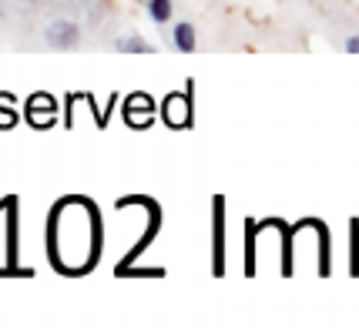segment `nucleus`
Wrapping results in <instances>:
<instances>
[{
    "label": "nucleus",
    "mask_w": 359,
    "mask_h": 335,
    "mask_svg": "<svg viewBox=\"0 0 359 335\" xmlns=\"http://www.w3.org/2000/svg\"><path fill=\"white\" fill-rule=\"evenodd\" d=\"M346 50H349V54H359V37H349V41H346Z\"/></svg>",
    "instance_id": "nucleus-5"
},
{
    "label": "nucleus",
    "mask_w": 359,
    "mask_h": 335,
    "mask_svg": "<svg viewBox=\"0 0 359 335\" xmlns=\"http://www.w3.org/2000/svg\"><path fill=\"white\" fill-rule=\"evenodd\" d=\"M114 48L121 50V54H148V44H144V41H141L138 34H131V37H121V41H118V44H114Z\"/></svg>",
    "instance_id": "nucleus-4"
},
{
    "label": "nucleus",
    "mask_w": 359,
    "mask_h": 335,
    "mask_svg": "<svg viewBox=\"0 0 359 335\" xmlns=\"http://www.w3.org/2000/svg\"><path fill=\"white\" fill-rule=\"evenodd\" d=\"M195 27L191 24H175V34H172V48L178 50V54H191L195 50Z\"/></svg>",
    "instance_id": "nucleus-2"
},
{
    "label": "nucleus",
    "mask_w": 359,
    "mask_h": 335,
    "mask_svg": "<svg viewBox=\"0 0 359 335\" xmlns=\"http://www.w3.org/2000/svg\"><path fill=\"white\" fill-rule=\"evenodd\" d=\"M175 14L172 0H148V17L155 20V24H168Z\"/></svg>",
    "instance_id": "nucleus-3"
},
{
    "label": "nucleus",
    "mask_w": 359,
    "mask_h": 335,
    "mask_svg": "<svg viewBox=\"0 0 359 335\" xmlns=\"http://www.w3.org/2000/svg\"><path fill=\"white\" fill-rule=\"evenodd\" d=\"M0 17H4V7H0Z\"/></svg>",
    "instance_id": "nucleus-6"
},
{
    "label": "nucleus",
    "mask_w": 359,
    "mask_h": 335,
    "mask_svg": "<svg viewBox=\"0 0 359 335\" xmlns=\"http://www.w3.org/2000/svg\"><path fill=\"white\" fill-rule=\"evenodd\" d=\"M44 44L54 50H74L81 44V27L74 20H54V24H47Z\"/></svg>",
    "instance_id": "nucleus-1"
}]
</instances>
